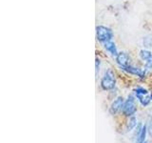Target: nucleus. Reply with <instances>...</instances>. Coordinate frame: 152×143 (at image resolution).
<instances>
[{
  "label": "nucleus",
  "mask_w": 152,
  "mask_h": 143,
  "mask_svg": "<svg viewBox=\"0 0 152 143\" xmlns=\"http://www.w3.org/2000/svg\"><path fill=\"white\" fill-rule=\"evenodd\" d=\"M136 111H137V106L135 102V97L133 95H129L125 101V103H124L122 112L126 116H132L136 113Z\"/></svg>",
  "instance_id": "nucleus-3"
},
{
  "label": "nucleus",
  "mask_w": 152,
  "mask_h": 143,
  "mask_svg": "<svg viewBox=\"0 0 152 143\" xmlns=\"http://www.w3.org/2000/svg\"><path fill=\"white\" fill-rule=\"evenodd\" d=\"M145 143H148V142H147V141H146V140H145Z\"/></svg>",
  "instance_id": "nucleus-16"
},
{
  "label": "nucleus",
  "mask_w": 152,
  "mask_h": 143,
  "mask_svg": "<svg viewBox=\"0 0 152 143\" xmlns=\"http://www.w3.org/2000/svg\"><path fill=\"white\" fill-rule=\"evenodd\" d=\"M121 69L123 71L126 72L127 74H133V75H137V76H139V77H141V78L145 77V71H142L141 69L136 68V67H133L131 65L126 66V67H121Z\"/></svg>",
  "instance_id": "nucleus-6"
},
{
  "label": "nucleus",
  "mask_w": 152,
  "mask_h": 143,
  "mask_svg": "<svg viewBox=\"0 0 152 143\" xmlns=\"http://www.w3.org/2000/svg\"><path fill=\"white\" fill-rule=\"evenodd\" d=\"M100 59H98V58H96V62H95V66H96V74H98V72H99V70H100Z\"/></svg>",
  "instance_id": "nucleus-13"
},
{
  "label": "nucleus",
  "mask_w": 152,
  "mask_h": 143,
  "mask_svg": "<svg viewBox=\"0 0 152 143\" xmlns=\"http://www.w3.org/2000/svg\"><path fill=\"white\" fill-rule=\"evenodd\" d=\"M146 133H147L146 125H142V127L141 129V132L138 133V136H137V143H145Z\"/></svg>",
  "instance_id": "nucleus-9"
},
{
  "label": "nucleus",
  "mask_w": 152,
  "mask_h": 143,
  "mask_svg": "<svg viewBox=\"0 0 152 143\" xmlns=\"http://www.w3.org/2000/svg\"><path fill=\"white\" fill-rule=\"evenodd\" d=\"M145 68H146V69H148V70H152V61H149V62H146Z\"/></svg>",
  "instance_id": "nucleus-14"
},
{
  "label": "nucleus",
  "mask_w": 152,
  "mask_h": 143,
  "mask_svg": "<svg viewBox=\"0 0 152 143\" xmlns=\"http://www.w3.org/2000/svg\"><path fill=\"white\" fill-rule=\"evenodd\" d=\"M116 61H117V63L120 65V67H126V66L130 65V57L125 52H119L116 56Z\"/></svg>",
  "instance_id": "nucleus-7"
},
{
  "label": "nucleus",
  "mask_w": 152,
  "mask_h": 143,
  "mask_svg": "<svg viewBox=\"0 0 152 143\" xmlns=\"http://www.w3.org/2000/svg\"><path fill=\"white\" fill-rule=\"evenodd\" d=\"M115 85H116L115 74H114V73L111 70H107L101 79L102 89L104 91H110V90L114 89Z\"/></svg>",
  "instance_id": "nucleus-1"
},
{
  "label": "nucleus",
  "mask_w": 152,
  "mask_h": 143,
  "mask_svg": "<svg viewBox=\"0 0 152 143\" xmlns=\"http://www.w3.org/2000/svg\"><path fill=\"white\" fill-rule=\"evenodd\" d=\"M134 94L135 97H137V99L139 100V102L142 105V106H147L150 103V95H148V92L147 90L144 89V88H137L134 90Z\"/></svg>",
  "instance_id": "nucleus-4"
},
{
  "label": "nucleus",
  "mask_w": 152,
  "mask_h": 143,
  "mask_svg": "<svg viewBox=\"0 0 152 143\" xmlns=\"http://www.w3.org/2000/svg\"><path fill=\"white\" fill-rule=\"evenodd\" d=\"M124 103H125V101H124V98L122 97H117L112 102V104L110 105V108H109V112H110V114H116L117 113L122 111Z\"/></svg>",
  "instance_id": "nucleus-5"
},
{
  "label": "nucleus",
  "mask_w": 152,
  "mask_h": 143,
  "mask_svg": "<svg viewBox=\"0 0 152 143\" xmlns=\"http://www.w3.org/2000/svg\"><path fill=\"white\" fill-rule=\"evenodd\" d=\"M103 45H104V49H106L112 56H115L116 57L117 55L119 54V52H118L117 48H116L115 43H114L112 40H109V41L104 42V43H103Z\"/></svg>",
  "instance_id": "nucleus-8"
},
{
  "label": "nucleus",
  "mask_w": 152,
  "mask_h": 143,
  "mask_svg": "<svg viewBox=\"0 0 152 143\" xmlns=\"http://www.w3.org/2000/svg\"><path fill=\"white\" fill-rule=\"evenodd\" d=\"M137 125V118L135 116H130L129 120L127 122V125H126V131L127 132H130L134 129Z\"/></svg>",
  "instance_id": "nucleus-11"
},
{
  "label": "nucleus",
  "mask_w": 152,
  "mask_h": 143,
  "mask_svg": "<svg viewBox=\"0 0 152 143\" xmlns=\"http://www.w3.org/2000/svg\"><path fill=\"white\" fill-rule=\"evenodd\" d=\"M150 98H151V99H152V94H150Z\"/></svg>",
  "instance_id": "nucleus-15"
},
{
  "label": "nucleus",
  "mask_w": 152,
  "mask_h": 143,
  "mask_svg": "<svg viewBox=\"0 0 152 143\" xmlns=\"http://www.w3.org/2000/svg\"><path fill=\"white\" fill-rule=\"evenodd\" d=\"M147 132H148L149 136L152 137V118L150 119V122L148 124V127H147Z\"/></svg>",
  "instance_id": "nucleus-12"
},
{
  "label": "nucleus",
  "mask_w": 152,
  "mask_h": 143,
  "mask_svg": "<svg viewBox=\"0 0 152 143\" xmlns=\"http://www.w3.org/2000/svg\"><path fill=\"white\" fill-rule=\"evenodd\" d=\"M140 57L142 60L149 62L152 61V52L148 50H141L140 51Z\"/></svg>",
  "instance_id": "nucleus-10"
},
{
  "label": "nucleus",
  "mask_w": 152,
  "mask_h": 143,
  "mask_svg": "<svg viewBox=\"0 0 152 143\" xmlns=\"http://www.w3.org/2000/svg\"><path fill=\"white\" fill-rule=\"evenodd\" d=\"M96 37L98 41L103 43L112 40L113 38V32L111 31V29H109L108 27L106 26H98L96 28Z\"/></svg>",
  "instance_id": "nucleus-2"
}]
</instances>
